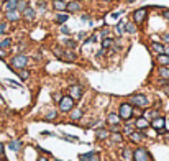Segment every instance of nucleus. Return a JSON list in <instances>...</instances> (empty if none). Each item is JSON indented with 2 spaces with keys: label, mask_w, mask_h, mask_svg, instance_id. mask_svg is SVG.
I'll return each mask as SVG.
<instances>
[{
  "label": "nucleus",
  "mask_w": 169,
  "mask_h": 161,
  "mask_svg": "<svg viewBox=\"0 0 169 161\" xmlns=\"http://www.w3.org/2000/svg\"><path fill=\"white\" fill-rule=\"evenodd\" d=\"M133 113H135V107L133 105H130L128 102H123L122 105H120V109H118V117L122 120H132L133 118Z\"/></svg>",
  "instance_id": "obj_1"
},
{
  "label": "nucleus",
  "mask_w": 169,
  "mask_h": 161,
  "mask_svg": "<svg viewBox=\"0 0 169 161\" xmlns=\"http://www.w3.org/2000/svg\"><path fill=\"white\" fill-rule=\"evenodd\" d=\"M128 104L133 107H148L149 105V99L143 94H135L128 99Z\"/></svg>",
  "instance_id": "obj_2"
},
{
  "label": "nucleus",
  "mask_w": 169,
  "mask_h": 161,
  "mask_svg": "<svg viewBox=\"0 0 169 161\" xmlns=\"http://www.w3.org/2000/svg\"><path fill=\"white\" fill-rule=\"evenodd\" d=\"M74 109V99H71L69 95H62L61 100H59V110L62 113H67Z\"/></svg>",
  "instance_id": "obj_3"
},
{
  "label": "nucleus",
  "mask_w": 169,
  "mask_h": 161,
  "mask_svg": "<svg viewBox=\"0 0 169 161\" xmlns=\"http://www.w3.org/2000/svg\"><path fill=\"white\" fill-rule=\"evenodd\" d=\"M133 161H151V156H149V151L143 146L136 148L133 151Z\"/></svg>",
  "instance_id": "obj_4"
},
{
  "label": "nucleus",
  "mask_w": 169,
  "mask_h": 161,
  "mask_svg": "<svg viewBox=\"0 0 169 161\" xmlns=\"http://www.w3.org/2000/svg\"><path fill=\"white\" fill-rule=\"evenodd\" d=\"M26 64H28V58H26L25 54H17L12 59V66L17 67V69H25Z\"/></svg>",
  "instance_id": "obj_5"
},
{
  "label": "nucleus",
  "mask_w": 169,
  "mask_h": 161,
  "mask_svg": "<svg viewBox=\"0 0 169 161\" xmlns=\"http://www.w3.org/2000/svg\"><path fill=\"white\" fill-rule=\"evenodd\" d=\"M146 15H148V7L135 10V12H133V23H143V21L146 20Z\"/></svg>",
  "instance_id": "obj_6"
},
{
  "label": "nucleus",
  "mask_w": 169,
  "mask_h": 161,
  "mask_svg": "<svg viewBox=\"0 0 169 161\" xmlns=\"http://www.w3.org/2000/svg\"><path fill=\"white\" fill-rule=\"evenodd\" d=\"M82 94H84V91H82V87L81 86H71V89H69V97L71 99H74V100L82 99Z\"/></svg>",
  "instance_id": "obj_7"
},
{
  "label": "nucleus",
  "mask_w": 169,
  "mask_h": 161,
  "mask_svg": "<svg viewBox=\"0 0 169 161\" xmlns=\"http://www.w3.org/2000/svg\"><path fill=\"white\" fill-rule=\"evenodd\" d=\"M164 125H166V118H164V117H156V118H153V122L149 123V127H153L154 130L161 132V130H164Z\"/></svg>",
  "instance_id": "obj_8"
},
{
  "label": "nucleus",
  "mask_w": 169,
  "mask_h": 161,
  "mask_svg": "<svg viewBox=\"0 0 169 161\" xmlns=\"http://www.w3.org/2000/svg\"><path fill=\"white\" fill-rule=\"evenodd\" d=\"M79 160L81 161H100V156L97 151H89V153H84V155H79Z\"/></svg>",
  "instance_id": "obj_9"
},
{
  "label": "nucleus",
  "mask_w": 169,
  "mask_h": 161,
  "mask_svg": "<svg viewBox=\"0 0 169 161\" xmlns=\"http://www.w3.org/2000/svg\"><path fill=\"white\" fill-rule=\"evenodd\" d=\"M135 127H136V130L144 132V130H148L149 128V122L146 118H143V117H140L138 120H135Z\"/></svg>",
  "instance_id": "obj_10"
},
{
  "label": "nucleus",
  "mask_w": 169,
  "mask_h": 161,
  "mask_svg": "<svg viewBox=\"0 0 169 161\" xmlns=\"http://www.w3.org/2000/svg\"><path fill=\"white\" fill-rule=\"evenodd\" d=\"M146 138V135H144V132H140V130H135V132L130 135V140L133 141V143H141V141Z\"/></svg>",
  "instance_id": "obj_11"
},
{
  "label": "nucleus",
  "mask_w": 169,
  "mask_h": 161,
  "mask_svg": "<svg viewBox=\"0 0 169 161\" xmlns=\"http://www.w3.org/2000/svg\"><path fill=\"white\" fill-rule=\"evenodd\" d=\"M81 7H82V5H81V2H69V4L66 5V10L69 13H76V12H81Z\"/></svg>",
  "instance_id": "obj_12"
},
{
  "label": "nucleus",
  "mask_w": 169,
  "mask_h": 161,
  "mask_svg": "<svg viewBox=\"0 0 169 161\" xmlns=\"http://www.w3.org/2000/svg\"><path fill=\"white\" fill-rule=\"evenodd\" d=\"M107 123L110 125V127H115V125H120V117H118V113H108V117H107Z\"/></svg>",
  "instance_id": "obj_13"
},
{
  "label": "nucleus",
  "mask_w": 169,
  "mask_h": 161,
  "mask_svg": "<svg viewBox=\"0 0 169 161\" xmlns=\"http://www.w3.org/2000/svg\"><path fill=\"white\" fill-rule=\"evenodd\" d=\"M61 59H66V61H76V59H77V54H76L72 50H67V51L62 53Z\"/></svg>",
  "instance_id": "obj_14"
},
{
  "label": "nucleus",
  "mask_w": 169,
  "mask_h": 161,
  "mask_svg": "<svg viewBox=\"0 0 169 161\" xmlns=\"http://www.w3.org/2000/svg\"><path fill=\"white\" fill-rule=\"evenodd\" d=\"M158 74H159V77L163 79V81H166V82H168V81H169V67L161 66L159 71H158Z\"/></svg>",
  "instance_id": "obj_15"
},
{
  "label": "nucleus",
  "mask_w": 169,
  "mask_h": 161,
  "mask_svg": "<svg viewBox=\"0 0 169 161\" xmlns=\"http://www.w3.org/2000/svg\"><path fill=\"white\" fill-rule=\"evenodd\" d=\"M95 136H97L99 140H107L108 136H110V132L105 130V128H99V130L95 132Z\"/></svg>",
  "instance_id": "obj_16"
},
{
  "label": "nucleus",
  "mask_w": 169,
  "mask_h": 161,
  "mask_svg": "<svg viewBox=\"0 0 169 161\" xmlns=\"http://www.w3.org/2000/svg\"><path fill=\"white\" fill-rule=\"evenodd\" d=\"M122 160L123 161H132L133 160V151L130 148H123L122 150Z\"/></svg>",
  "instance_id": "obj_17"
},
{
  "label": "nucleus",
  "mask_w": 169,
  "mask_h": 161,
  "mask_svg": "<svg viewBox=\"0 0 169 161\" xmlns=\"http://www.w3.org/2000/svg\"><path fill=\"white\" fill-rule=\"evenodd\" d=\"M4 9L7 12H13V10H17V0H7L4 4Z\"/></svg>",
  "instance_id": "obj_18"
},
{
  "label": "nucleus",
  "mask_w": 169,
  "mask_h": 161,
  "mask_svg": "<svg viewBox=\"0 0 169 161\" xmlns=\"http://www.w3.org/2000/svg\"><path fill=\"white\" fill-rule=\"evenodd\" d=\"M21 146H23V143L18 141V140H13V141H10V143H8V148L12 150V151H20Z\"/></svg>",
  "instance_id": "obj_19"
},
{
  "label": "nucleus",
  "mask_w": 169,
  "mask_h": 161,
  "mask_svg": "<svg viewBox=\"0 0 169 161\" xmlns=\"http://www.w3.org/2000/svg\"><path fill=\"white\" fill-rule=\"evenodd\" d=\"M82 115H84V112L81 110V109H72V110H71V120H81L82 118Z\"/></svg>",
  "instance_id": "obj_20"
},
{
  "label": "nucleus",
  "mask_w": 169,
  "mask_h": 161,
  "mask_svg": "<svg viewBox=\"0 0 169 161\" xmlns=\"http://www.w3.org/2000/svg\"><path fill=\"white\" fill-rule=\"evenodd\" d=\"M66 2H64V0H53V7L56 10H59V12H61V10H66Z\"/></svg>",
  "instance_id": "obj_21"
},
{
  "label": "nucleus",
  "mask_w": 169,
  "mask_h": 161,
  "mask_svg": "<svg viewBox=\"0 0 169 161\" xmlns=\"http://www.w3.org/2000/svg\"><path fill=\"white\" fill-rule=\"evenodd\" d=\"M67 20H69V15H67V13H58V15H56V23H59V25H64Z\"/></svg>",
  "instance_id": "obj_22"
},
{
  "label": "nucleus",
  "mask_w": 169,
  "mask_h": 161,
  "mask_svg": "<svg viewBox=\"0 0 169 161\" xmlns=\"http://www.w3.org/2000/svg\"><path fill=\"white\" fill-rule=\"evenodd\" d=\"M158 62H159L161 66L169 67V56L168 54H159V56H158Z\"/></svg>",
  "instance_id": "obj_23"
},
{
  "label": "nucleus",
  "mask_w": 169,
  "mask_h": 161,
  "mask_svg": "<svg viewBox=\"0 0 169 161\" xmlns=\"http://www.w3.org/2000/svg\"><path fill=\"white\" fill-rule=\"evenodd\" d=\"M125 33H136V25L133 21H127V25H125Z\"/></svg>",
  "instance_id": "obj_24"
},
{
  "label": "nucleus",
  "mask_w": 169,
  "mask_h": 161,
  "mask_svg": "<svg viewBox=\"0 0 169 161\" xmlns=\"http://www.w3.org/2000/svg\"><path fill=\"white\" fill-rule=\"evenodd\" d=\"M151 48H153V51H156L158 54H164V45H161V43H153Z\"/></svg>",
  "instance_id": "obj_25"
},
{
  "label": "nucleus",
  "mask_w": 169,
  "mask_h": 161,
  "mask_svg": "<svg viewBox=\"0 0 169 161\" xmlns=\"http://www.w3.org/2000/svg\"><path fill=\"white\" fill-rule=\"evenodd\" d=\"M26 9H28L26 0H17V10H18V12H25Z\"/></svg>",
  "instance_id": "obj_26"
},
{
  "label": "nucleus",
  "mask_w": 169,
  "mask_h": 161,
  "mask_svg": "<svg viewBox=\"0 0 169 161\" xmlns=\"http://www.w3.org/2000/svg\"><path fill=\"white\" fill-rule=\"evenodd\" d=\"M23 17H25L26 20H33V18H35V10L31 9V7H28V9L23 12Z\"/></svg>",
  "instance_id": "obj_27"
},
{
  "label": "nucleus",
  "mask_w": 169,
  "mask_h": 161,
  "mask_svg": "<svg viewBox=\"0 0 169 161\" xmlns=\"http://www.w3.org/2000/svg\"><path fill=\"white\" fill-rule=\"evenodd\" d=\"M7 18L12 21H17L18 18H20V12H17V10H13V12H7Z\"/></svg>",
  "instance_id": "obj_28"
},
{
  "label": "nucleus",
  "mask_w": 169,
  "mask_h": 161,
  "mask_svg": "<svg viewBox=\"0 0 169 161\" xmlns=\"http://www.w3.org/2000/svg\"><path fill=\"white\" fill-rule=\"evenodd\" d=\"M110 136H112V140L115 141V143H122V140H123V136L120 135V132H113V133H110Z\"/></svg>",
  "instance_id": "obj_29"
},
{
  "label": "nucleus",
  "mask_w": 169,
  "mask_h": 161,
  "mask_svg": "<svg viewBox=\"0 0 169 161\" xmlns=\"http://www.w3.org/2000/svg\"><path fill=\"white\" fill-rule=\"evenodd\" d=\"M156 117H158V112H156V110H146V112H144V117H143V118L148 120V118H156Z\"/></svg>",
  "instance_id": "obj_30"
},
{
  "label": "nucleus",
  "mask_w": 169,
  "mask_h": 161,
  "mask_svg": "<svg viewBox=\"0 0 169 161\" xmlns=\"http://www.w3.org/2000/svg\"><path fill=\"white\" fill-rule=\"evenodd\" d=\"M62 43H64V45L69 48V50H74L76 46H77V43H76L74 40H62Z\"/></svg>",
  "instance_id": "obj_31"
},
{
  "label": "nucleus",
  "mask_w": 169,
  "mask_h": 161,
  "mask_svg": "<svg viewBox=\"0 0 169 161\" xmlns=\"http://www.w3.org/2000/svg\"><path fill=\"white\" fill-rule=\"evenodd\" d=\"M125 25H127V21H125V20L118 21V25H117V31H118L120 35H123V33H125Z\"/></svg>",
  "instance_id": "obj_32"
},
{
  "label": "nucleus",
  "mask_w": 169,
  "mask_h": 161,
  "mask_svg": "<svg viewBox=\"0 0 169 161\" xmlns=\"http://www.w3.org/2000/svg\"><path fill=\"white\" fill-rule=\"evenodd\" d=\"M12 46V40L10 38H5L4 41H0V50H5V48H8Z\"/></svg>",
  "instance_id": "obj_33"
},
{
  "label": "nucleus",
  "mask_w": 169,
  "mask_h": 161,
  "mask_svg": "<svg viewBox=\"0 0 169 161\" xmlns=\"http://www.w3.org/2000/svg\"><path fill=\"white\" fill-rule=\"evenodd\" d=\"M56 117H58V112H56V110H49L48 113H46L45 120H54Z\"/></svg>",
  "instance_id": "obj_34"
},
{
  "label": "nucleus",
  "mask_w": 169,
  "mask_h": 161,
  "mask_svg": "<svg viewBox=\"0 0 169 161\" xmlns=\"http://www.w3.org/2000/svg\"><path fill=\"white\" fill-rule=\"evenodd\" d=\"M112 45H113V40H112V38H105V40L102 41V48H103V50H105V48H110Z\"/></svg>",
  "instance_id": "obj_35"
},
{
  "label": "nucleus",
  "mask_w": 169,
  "mask_h": 161,
  "mask_svg": "<svg viewBox=\"0 0 169 161\" xmlns=\"http://www.w3.org/2000/svg\"><path fill=\"white\" fill-rule=\"evenodd\" d=\"M18 76H20V79H23V81H26V79L30 77V74H28V71H26V69H20Z\"/></svg>",
  "instance_id": "obj_36"
},
{
  "label": "nucleus",
  "mask_w": 169,
  "mask_h": 161,
  "mask_svg": "<svg viewBox=\"0 0 169 161\" xmlns=\"http://www.w3.org/2000/svg\"><path fill=\"white\" fill-rule=\"evenodd\" d=\"M53 53L56 54L58 58H61V56H62V53H64V50H61L59 46H54V48H53Z\"/></svg>",
  "instance_id": "obj_37"
},
{
  "label": "nucleus",
  "mask_w": 169,
  "mask_h": 161,
  "mask_svg": "<svg viewBox=\"0 0 169 161\" xmlns=\"http://www.w3.org/2000/svg\"><path fill=\"white\" fill-rule=\"evenodd\" d=\"M67 141H77V136H71V135H62Z\"/></svg>",
  "instance_id": "obj_38"
},
{
  "label": "nucleus",
  "mask_w": 169,
  "mask_h": 161,
  "mask_svg": "<svg viewBox=\"0 0 169 161\" xmlns=\"http://www.w3.org/2000/svg\"><path fill=\"white\" fill-rule=\"evenodd\" d=\"M7 31V23H0V35H4Z\"/></svg>",
  "instance_id": "obj_39"
},
{
  "label": "nucleus",
  "mask_w": 169,
  "mask_h": 161,
  "mask_svg": "<svg viewBox=\"0 0 169 161\" xmlns=\"http://www.w3.org/2000/svg\"><path fill=\"white\" fill-rule=\"evenodd\" d=\"M161 38H163V41L169 43V33H161Z\"/></svg>",
  "instance_id": "obj_40"
},
{
  "label": "nucleus",
  "mask_w": 169,
  "mask_h": 161,
  "mask_svg": "<svg viewBox=\"0 0 169 161\" xmlns=\"http://www.w3.org/2000/svg\"><path fill=\"white\" fill-rule=\"evenodd\" d=\"M61 33H64V35H69V28H67L66 25H64V26H61Z\"/></svg>",
  "instance_id": "obj_41"
},
{
  "label": "nucleus",
  "mask_w": 169,
  "mask_h": 161,
  "mask_svg": "<svg viewBox=\"0 0 169 161\" xmlns=\"http://www.w3.org/2000/svg\"><path fill=\"white\" fill-rule=\"evenodd\" d=\"M118 17H120V13H118V12H113V13L110 15V18H113V20H117Z\"/></svg>",
  "instance_id": "obj_42"
},
{
  "label": "nucleus",
  "mask_w": 169,
  "mask_h": 161,
  "mask_svg": "<svg viewBox=\"0 0 169 161\" xmlns=\"http://www.w3.org/2000/svg\"><path fill=\"white\" fill-rule=\"evenodd\" d=\"M163 17H164L166 20L169 21V10H164V12H163Z\"/></svg>",
  "instance_id": "obj_43"
},
{
  "label": "nucleus",
  "mask_w": 169,
  "mask_h": 161,
  "mask_svg": "<svg viewBox=\"0 0 169 161\" xmlns=\"http://www.w3.org/2000/svg\"><path fill=\"white\" fill-rule=\"evenodd\" d=\"M86 36H87V33H86V31H81V33H79V40H84Z\"/></svg>",
  "instance_id": "obj_44"
},
{
  "label": "nucleus",
  "mask_w": 169,
  "mask_h": 161,
  "mask_svg": "<svg viewBox=\"0 0 169 161\" xmlns=\"http://www.w3.org/2000/svg\"><path fill=\"white\" fill-rule=\"evenodd\" d=\"M8 84H10V86H13V87H20V84L15 82V81H8Z\"/></svg>",
  "instance_id": "obj_45"
},
{
  "label": "nucleus",
  "mask_w": 169,
  "mask_h": 161,
  "mask_svg": "<svg viewBox=\"0 0 169 161\" xmlns=\"http://www.w3.org/2000/svg\"><path fill=\"white\" fill-rule=\"evenodd\" d=\"M4 150H5L4 148V143H0V156H4V153H5Z\"/></svg>",
  "instance_id": "obj_46"
},
{
  "label": "nucleus",
  "mask_w": 169,
  "mask_h": 161,
  "mask_svg": "<svg viewBox=\"0 0 169 161\" xmlns=\"http://www.w3.org/2000/svg\"><path fill=\"white\" fill-rule=\"evenodd\" d=\"M82 21H89V23H91V18L87 17V15H84V17H82Z\"/></svg>",
  "instance_id": "obj_47"
},
{
  "label": "nucleus",
  "mask_w": 169,
  "mask_h": 161,
  "mask_svg": "<svg viewBox=\"0 0 169 161\" xmlns=\"http://www.w3.org/2000/svg\"><path fill=\"white\" fill-rule=\"evenodd\" d=\"M38 161H49V160H48L46 156H40V158H38Z\"/></svg>",
  "instance_id": "obj_48"
},
{
  "label": "nucleus",
  "mask_w": 169,
  "mask_h": 161,
  "mask_svg": "<svg viewBox=\"0 0 169 161\" xmlns=\"http://www.w3.org/2000/svg\"><path fill=\"white\" fill-rule=\"evenodd\" d=\"M164 54H168V56H169V46H164Z\"/></svg>",
  "instance_id": "obj_49"
},
{
  "label": "nucleus",
  "mask_w": 169,
  "mask_h": 161,
  "mask_svg": "<svg viewBox=\"0 0 169 161\" xmlns=\"http://www.w3.org/2000/svg\"><path fill=\"white\" fill-rule=\"evenodd\" d=\"M4 56H5V53H4L2 50H0V58H4Z\"/></svg>",
  "instance_id": "obj_50"
},
{
  "label": "nucleus",
  "mask_w": 169,
  "mask_h": 161,
  "mask_svg": "<svg viewBox=\"0 0 169 161\" xmlns=\"http://www.w3.org/2000/svg\"><path fill=\"white\" fill-rule=\"evenodd\" d=\"M128 2H135V0H128Z\"/></svg>",
  "instance_id": "obj_51"
},
{
  "label": "nucleus",
  "mask_w": 169,
  "mask_h": 161,
  "mask_svg": "<svg viewBox=\"0 0 169 161\" xmlns=\"http://www.w3.org/2000/svg\"><path fill=\"white\" fill-rule=\"evenodd\" d=\"M56 161H61V160H56Z\"/></svg>",
  "instance_id": "obj_52"
},
{
  "label": "nucleus",
  "mask_w": 169,
  "mask_h": 161,
  "mask_svg": "<svg viewBox=\"0 0 169 161\" xmlns=\"http://www.w3.org/2000/svg\"><path fill=\"white\" fill-rule=\"evenodd\" d=\"M168 84H169V81H168Z\"/></svg>",
  "instance_id": "obj_53"
}]
</instances>
